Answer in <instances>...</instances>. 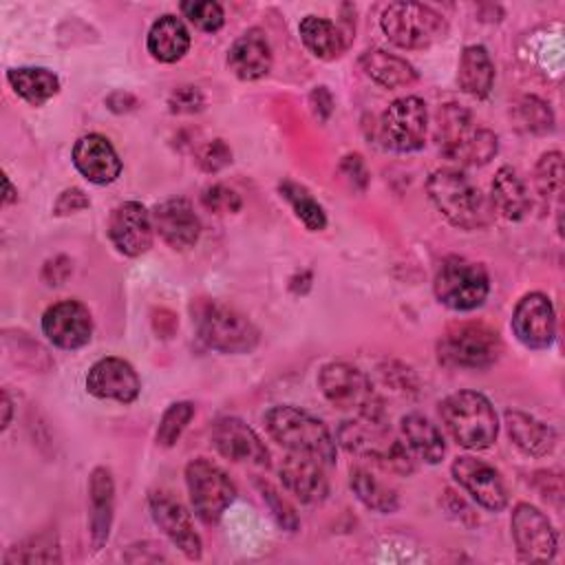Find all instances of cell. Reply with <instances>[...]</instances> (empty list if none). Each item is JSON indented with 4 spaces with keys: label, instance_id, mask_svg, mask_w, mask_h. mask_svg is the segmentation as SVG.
<instances>
[{
    "label": "cell",
    "instance_id": "e0dca14e",
    "mask_svg": "<svg viewBox=\"0 0 565 565\" xmlns=\"http://www.w3.org/2000/svg\"><path fill=\"white\" fill-rule=\"evenodd\" d=\"M512 331L527 349H547L556 338V313L552 300L541 291L525 294L512 311Z\"/></svg>",
    "mask_w": 565,
    "mask_h": 565
},
{
    "label": "cell",
    "instance_id": "d590c367",
    "mask_svg": "<svg viewBox=\"0 0 565 565\" xmlns=\"http://www.w3.org/2000/svg\"><path fill=\"white\" fill-rule=\"evenodd\" d=\"M278 192L280 196L289 203V207L294 210L296 218L309 230V232H322L327 227V214H324V207L313 199V194L291 181V179H285L278 183Z\"/></svg>",
    "mask_w": 565,
    "mask_h": 565
},
{
    "label": "cell",
    "instance_id": "30bf717a",
    "mask_svg": "<svg viewBox=\"0 0 565 565\" xmlns=\"http://www.w3.org/2000/svg\"><path fill=\"white\" fill-rule=\"evenodd\" d=\"M384 35L399 49H428L439 42L448 24L441 13L422 2H391L380 18Z\"/></svg>",
    "mask_w": 565,
    "mask_h": 565
},
{
    "label": "cell",
    "instance_id": "bcb514c9",
    "mask_svg": "<svg viewBox=\"0 0 565 565\" xmlns=\"http://www.w3.org/2000/svg\"><path fill=\"white\" fill-rule=\"evenodd\" d=\"M90 205V199L86 196L84 190L79 188H66L60 192L55 205H53V214L57 216H68V214H75V212H82Z\"/></svg>",
    "mask_w": 565,
    "mask_h": 565
},
{
    "label": "cell",
    "instance_id": "d4e9b609",
    "mask_svg": "<svg viewBox=\"0 0 565 565\" xmlns=\"http://www.w3.org/2000/svg\"><path fill=\"white\" fill-rule=\"evenodd\" d=\"M353 24L351 22H331L329 18L320 15H305L298 24V33L307 51L320 60H335L340 57L351 38H353Z\"/></svg>",
    "mask_w": 565,
    "mask_h": 565
},
{
    "label": "cell",
    "instance_id": "7c38bea8",
    "mask_svg": "<svg viewBox=\"0 0 565 565\" xmlns=\"http://www.w3.org/2000/svg\"><path fill=\"white\" fill-rule=\"evenodd\" d=\"M428 130V108L417 95H406L388 104L380 117V139L395 152H415L424 146Z\"/></svg>",
    "mask_w": 565,
    "mask_h": 565
},
{
    "label": "cell",
    "instance_id": "8fae6325",
    "mask_svg": "<svg viewBox=\"0 0 565 565\" xmlns=\"http://www.w3.org/2000/svg\"><path fill=\"white\" fill-rule=\"evenodd\" d=\"M185 486L192 510L205 525L218 523L236 499V486L227 472L205 457H196L185 466Z\"/></svg>",
    "mask_w": 565,
    "mask_h": 565
},
{
    "label": "cell",
    "instance_id": "f1b7e54d",
    "mask_svg": "<svg viewBox=\"0 0 565 565\" xmlns=\"http://www.w3.org/2000/svg\"><path fill=\"white\" fill-rule=\"evenodd\" d=\"M146 46L157 62H179L190 49V31L181 18L166 13L152 22L146 38Z\"/></svg>",
    "mask_w": 565,
    "mask_h": 565
},
{
    "label": "cell",
    "instance_id": "ba28073f",
    "mask_svg": "<svg viewBox=\"0 0 565 565\" xmlns=\"http://www.w3.org/2000/svg\"><path fill=\"white\" fill-rule=\"evenodd\" d=\"M320 393L329 404L355 417L384 419V404L369 375L347 362H329L318 373Z\"/></svg>",
    "mask_w": 565,
    "mask_h": 565
},
{
    "label": "cell",
    "instance_id": "ffe728a7",
    "mask_svg": "<svg viewBox=\"0 0 565 565\" xmlns=\"http://www.w3.org/2000/svg\"><path fill=\"white\" fill-rule=\"evenodd\" d=\"M86 391L97 399L130 404L139 397L141 380L130 362L108 355L97 360L86 373Z\"/></svg>",
    "mask_w": 565,
    "mask_h": 565
},
{
    "label": "cell",
    "instance_id": "b9f144b4",
    "mask_svg": "<svg viewBox=\"0 0 565 565\" xmlns=\"http://www.w3.org/2000/svg\"><path fill=\"white\" fill-rule=\"evenodd\" d=\"M258 488H260V494H263V501L269 505L274 519L278 521V525L287 532H296L298 525H300V519L294 510V505L267 481H258Z\"/></svg>",
    "mask_w": 565,
    "mask_h": 565
},
{
    "label": "cell",
    "instance_id": "cb8c5ba5",
    "mask_svg": "<svg viewBox=\"0 0 565 565\" xmlns=\"http://www.w3.org/2000/svg\"><path fill=\"white\" fill-rule=\"evenodd\" d=\"M230 71L243 82H256L271 68V46L260 29H249L227 51Z\"/></svg>",
    "mask_w": 565,
    "mask_h": 565
},
{
    "label": "cell",
    "instance_id": "816d5d0a",
    "mask_svg": "<svg viewBox=\"0 0 565 565\" xmlns=\"http://www.w3.org/2000/svg\"><path fill=\"white\" fill-rule=\"evenodd\" d=\"M13 201H18V194H15L13 185H11V179L4 177V196H2V203L9 205V203H13Z\"/></svg>",
    "mask_w": 565,
    "mask_h": 565
},
{
    "label": "cell",
    "instance_id": "60d3db41",
    "mask_svg": "<svg viewBox=\"0 0 565 565\" xmlns=\"http://www.w3.org/2000/svg\"><path fill=\"white\" fill-rule=\"evenodd\" d=\"M201 203H203L205 210L216 212V214H234L243 207L241 194L234 188L225 185V183L205 185L201 190Z\"/></svg>",
    "mask_w": 565,
    "mask_h": 565
},
{
    "label": "cell",
    "instance_id": "83f0119b",
    "mask_svg": "<svg viewBox=\"0 0 565 565\" xmlns=\"http://www.w3.org/2000/svg\"><path fill=\"white\" fill-rule=\"evenodd\" d=\"M490 205L508 221H521L532 210V199L525 181L510 166H501L490 185Z\"/></svg>",
    "mask_w": 565,
    "mask_h": 565
},
{
    "label": "cell",
    "instance_id": "836d02e7",
    "mask_svg": "<svg viewBox=\"0 0 565 565\" xmlns=\"http://www.w3.org/2000/svg\"><path fill=\"white\" fill-rule=\"evenodd\" d=\"M349 486H351L353 494L369 510H375V512H382V514H391V512H395L399 508L397 492L393 488H388L384 481H380L377 477H373L364 468H351Z\"/></svg>",
    "mask_w": 565,
    "mask_h": 565
},
{
    "label": "cell",
    "instance_id": "2e32d148",
    "mask_svg": "<svg viewBox=\"0 0 565 565\" xmlns=\"http://www.w3.org/2000/svg\"><path fill=\"white\" fill-rule=\"evenodd\" d=\"M210 441L218 455L234 463H249L258 468L269 466V450L265 441L238 417H218L210 428Z\"/></svg>",
    "mask_w": 565,
    "mask_h": 565
},
{
    "label": "cell",
    "instance_id": "1f68e13d",
    "mask_svg": "<svg viewBox=\"0 0 565 565\" xmlns=\"http://www.w3.org/2000/svg\"><path fill=\"white\" fill-rule=\"evenodd\" d=\"M459 88L477 99H486L494 84V64L490 53L481 44H470L461 51L457 68Z\"/></svg>",
    "mask_w": 565,
    "mask_h": 565
},
{
    "label": "cell",
    "instance_id": "ac0fdd59",
    "mask_svg": "<svg viewBox=\"0 0 565 565\" xmlns=\"http://www.w3.org/2000/svg\"><path fill=\"white\" fill-rule=\"evenodd\" d=\"M152 214L139 201L119 203L108 218V238L124 256H141L152 247Z\"/></svg>",
    "mask_w": 565,
    "mask_h": 565
},
{
    "label": "cell",
    "instance_id": "d6986e66",
    "mask_svg": "<svg viewBox=\"0 0 565 565\" xmlns=\"http://www.w3.org/2000/svg\"><path fill=\"white\" fill-rule=\"evenodd\" d=\"M42 333L60 349L75 351L90 342L93 318L79 300H60L42 313Z\"/></svg>",
    "mask_w": 565,
    "mask_h": 565
},
{
    "label": "cell",
    "instance_id": "52a82bcc",
    "mask_svg": "<svg viewBox=\"0 0 565 565\" xmlns=\"http://www.w3.org/2000/svg\"><path fill=\"white\" fill-rule=\"evenodd\" d=\"M501 351L503 342L499 331L475 320L448 324L437 342L439 362L455 369H490L501 358Z\"/></svg>",
    "mask_w": 565,
    "mask_h": 565
},
{
    "label": "cell",
    "instance_id": "681fc988",
    "mask_svg": "<svg viewBox=\"0 0 565 565\" xmlns=\"http://www.w3.org/2000/svg\"><path fill=\"white\" fill-rule=\"evenodd\" d=\"M106 106H108L113 113H117V115L130 113V110L137 108V97L130 95V93H126V90H115V93H110V95L106 97Z\"/></svg>",
    "mask_w": 565,
    "mask_h": 565
},
{
    "label": "cell",
    "instance_id": "e575fe53",
    "mask_svg": "<svg viewBox=\"0 0 565 565\" xmlns=\"http://www.w3.org/2000/svg\"><path fill=\"white\" fill-rule=\"evenodd\" d=\"M510 119L519 132L547 135L554 130V113L550 104L536 95H521L510 104Z\"/></svg>",
    "mask_w": 565,
    "mask_h": 565
},
{
    "label": "cell",
    "instance_id": "44dd1931",
    "mask_svg": "<svg viewBox=\"0 0 565 565\" xmlns=\"http://www.w3.org/2000/svg\"><path fill=\"white\" fill-rule=\"evenodd\" d=\"M152 225L166 245L172 249H190L201 236V221L188 199L174 196L154 205Z\"/></svg>",
    "mask_w": 565,
    "mask_h": 565
},
{
    "label": "cell",
    "instance_id": "6da1fadb",
    "mask_svg": "<svg viewBox=\"0 0 565 565\" xmlns=\"http://www.w3.org/2000/svg\"><path fill=\"white\" fill-rule=\"evenodd\" d=\"M426 192L439 214L459 230H481L494 216L490 199L461 168L435 170L426 181Z\"/></svg>",
    "mask_w": 565,
    "mask_h": 565
},
{
    "label": "cell",
    "instance_id": "4dcf8cb0",
    "mask_svg": "<svg viewBox=\"0 0 565 565\" xmlns=\"http://www.w3.org/2000/svg\"><path fill=\"white\" fill-rule=\"evenodd\" d=\"M360 68L366 77L384 88H402L417 82V71L411 62L399 55H393L384 49H371L362 53Z\"/></svg>",
    "mask_w": 565,
    "mask_h": 565
},
{
    "label": "cell",
    "instance_id": "277c9868",
    "mask_svg": "<svg viewBox=\"0 0 565 565\" xmlns=\"http://www.w3.org/2000/svg\"><path fill=\"white\" fill-rule=\"evenodd\" d=\"M435 141L439 152L459 166H486L499 152V137L477 126L472 113L459 104H446L437 113Z\"/></svg>",
    "mask_w": 565,
    "mask_h": 565
},
{
    "label": "cell",
    "instance_id": "5bb4252c",
    "mask_svg": "<svg viewBox=\"0 0 565 565\" xmlns=\"http://www.w3.org/2000/svg\"><path fill=\"white\" fill-rule=\"evenodd\" d=\"M452 479L463 488L470 499L490 512H501L508 505V488L501 472L470 455H461L450 466Z\"/></svg>",
    "mask_w": 565,
    "mask_h": 565
},
{
    "label": "cell",
    "instance_id": "7402d4cb",
    "mask_svg": "<svg viewBox=\"0 0 565 565\" xmlns=\"http://www.w3.org/2000/svg\"><path fill=\"white\" fill-rule=\"evenodd\" d=\"M75 170L95 185H108L121 174V159L115 146L97 132L84 135L75 141L71 152Z\"/></svg>",
    "mask_w": 565,
    "mask_h": 565
},
{
    "label": "cell",
    "instance_id": "f546056e",
    "mask_svg": "<svg viewBox=\"0 0 565 565\" xmlns=\"http://www.w3.org/2000/svg\"><path fill=\"white\" fill-rule=\"evenodd\" d=\"M402 439L411 455L426 463H439L446 455V441L441 437V430L424 415L408 413L399 422Z\"/></svg>",
    "mask_w": 565,
    "mask_h": 565
},
{
    "label": "cell",
    "instance_id": "9a60e30c",
    "mask_svg": "<svg viewBox=\"0 0 565 565\" xmlns=\"http://www.w3.org/2000/svg\"><path fill=\"white\" fill-rule=\"evenodd\" d=\"M148 508H150L152 521L170 539V543L179 552H183L185 558L199 561L203 552L201 536L196 534L192 516L183 508V503L166 490H152L148 497Z\"/></svg>",
    "mask_w": 565,
    "mask_h": 565
},
{
    "label": "cell",
    "instance_id": "ee69618b",
    "mask_svg": "<svg viewBox=\"0 0 565 565\" xmlns=\"http://www.w3.org/2000/svg\"><path fill=\"white\" fill-rule=\"evenodd\" d=\"M196 161L203 172H218L232 163V150L223 139H212L205 146H201Z\"/></svg>",
    "mask_w": 565,
    "mask_h": 565
},
{
    "label": "cell",
    "instance_id": "9c48e42d",
    "mask_svg": "<svg viewBox=\"0 0 565 565\" xmlns=\"http://www.w3.org/2000/svg\"><path fill=\"white\" fill-rule=\"evenodd\" d=\"M433 289L444 307L452 311H472L486 302L490 278L481 263L452 254L439 263Z\"/></svg>",
    "mask_w": 565,
    "mask_h": 565
},
{
    "label": "cell",
    "instance_id": "ab89813d",
    "mask_svg": "<svg viewBox=\"0 0 565 565\" xmlns=\"http://www.w3.org/2000/svg\"><path fill=\"white\" fill-rule=\"evenodd\" d=\"M179 9L190 24H194L199 31H205V33H214L225 24V13L218 2L190 0V2H181Z\"/></svg>",
    "mask_w": 565,
    "mask_h": 565
},
{
    "label": "cell",
    "instance_id": "d6a6232c",
    "mask_svg": "<svg viewBox=\"0 0 565 565\" xmlns=\"http://www.w3.org/2000/svg\"><path fill=\"white\" fill-rule=\"evenodd\" d=\"M7 79L18 97H22L29 106H42L51 97L60 93V79L53 71L42 66H20L9 68Z\"/></svg>",
    "mask_w": 565,
    "mask_h": 565
},
{
    "label": "cell",
    "instance_id": "8d00e7d4",
    "mask_svg": "<svg viewBox=\"0 0 565 565\" xmlns=\"http://www.w3.org/2000/svg\"><path fill=\"white\" fill-rule=\"evenodd\" d=\"M60 547L55 541V534H35L26 541H22L20 545H13L7 554H4V563L13 565V563H60Z\"/></svg>",
    "mask_w": 565,
    "mask_h": 565
},
{
    "label": "cell",
    "instance_id": "c3c4849f",
    "mask_svg": "<svg viewBox=\"0 0 565 565\" xmlns=\"http://www.w3.org/2000/svg\"><path fill=\"white\" fill-rule=\"evenodd\" d=\"M309 104H311V110L313 115L320 119V121H327L333 113V97L329 93L327 86H316L309 95Z\"/></svg>",
    "mask_w": 565,
    "mask_h": 565
},
{
    "label": "cell",
    "instance_id": "603a6c76",
    "mask_svg": "<svg viewBox=\"0 0 565 565\" xmlns=\"http://www.w3.org/2000/svg\"><path fill=\"white\" fill-rule=\"evenodd\" d=\"M324 468L327 466L318 459L289 452L278 468V475L282 488L300 503H320L329 494V479Z\"/></svg>",
    "mask_w": 565,
    "mask_h": 565
},
{
    "label": "cell",
    "instance_id": "7bdbcfd3",
    "mask_svg": "<svg viewBox=\"0 0 565 565\" xmlns=\"http://www.w3.org/2000/svg\"><path fill=\"white\" fill-rule=\"evenodd\" d=\"M168 108L174 115H194L205 108V95L199 86H179L168 97Z\"/></svg>",
    "mask_w": 565,
    "mask_h": 565
},
{
    "label": "cell",
    "instance_id": "5b68a950",
    "mask_svg": "<svg viewBox=\"0 0 565 565\" xmlns=\"http://www.w3.org/2000/svg\"><path fill=\"white\" fill-rule=\"evenodd\" d=\"M190 316L199 340L212 351L241 355L254 351L260 340L252 320L221 300L196 298L190 305Z\"/></svg>",
    "mask_w": 565,
    "mask_h": 565
},
{
    "label": "cell",
    "instance_id": "f907efd6",
    "mask_svg": "<svg viewBox=\"0 0 565 565\" xmlns=\"http://www.w3.org/2000/svg\"><path fill=\"white\" fill-rule=\"evenodd\" d=\"M11 422V399H9V393L2 391V430L9 426Z\"/></svg>",
    "mask_w": 565,
    "mask_h": 565
},
{
    "label": "cell",
    "instance_id": "4316f807",
    "mask_svg": "<svg viewBox=\"0 0 565 565\" xmlns=\"http://www.w3.org/2000/svg\"><path fill=\"white\" fill-rule=\"evenodd\" d=\"M503 419L508 437L527 457H547L554 450L556 433L545 422L516 408H508L503 413Z\"/></svg>",
    "mask_w": 565,
    "mask_h": 565
},
{
    "label": "cell",
    "instance_id": "3957f363",
    "mask_svg": "<svg viewBox=\"0 0 565 565\" xmlns=\"http://www.w3.org/2000/svg\"><path fill=\"white\" fill-rule=\"evenodd\" d=\"M338 444L353 457L371 461L386 472L408 477L415 470V459L406 444L399 441L384 419L353 417L338 426Z\"/></svg>",
    "mask_w": 565,
    "mask_h": 565
},
{
    "label": "cell",
    "instance_id": "f6af8a7d",
    "mask_svg": "<svg viewBox=\"0 0 565 565\" xmlns=\"http://www.w3.org/2000/svg\"><path fill=\"white\" fill-rule=\"evenodd\" d=\"M340 172L342 177L349 181V185L358 192H364L366 185H369V170H366V163L360 154H347L342 157L340 161Z\"/></svg>",
    "mask_w": 565,
    "mask_h": 565
},
{
    "label": "cell",
    "instance_id": "484cf974",
    "mask_svg": "<svg viewBox=\"0 0 565 565\" xmlns=\"http://www.w3.org/2000/svg\"><path fill=\"white\" fill-rule=\"evenodd\" d=\"M115 512V481L108 468L97 466L88 479V525L95 550H102L108 541Z\"/></svg>",
    "mask_w": 565,
    "mask_h": 565
},
{
    "label": "cell",
    "instance_id": "7dc6e473",
    "mask_svg": "<svg viewBox=\"0 0 565 565\" xmlns=\"http://www.w3.org/2000/svg\"><path fill=\"white\" fill-rule=\"evenodd\" d=\"M73 271V265H71V260L66 258V256H55V258H51V260H46L44 263V267H42V280L46 282V285H62L66 278H68V274Z\"/></svg>",
    "mask_w": 565,
    "mask_h": 565
},
{
    "label": "cell",
    "instance_id": "4fadbf2b",
    "mask_svg": "<svg viewBox=\"0 0 565 565\" xmlns=\"http://www.w3.org/2000/svg\"><path fill=\"white\" fill-rule=\"evenodd\" d=\"M510 530L521 561L545 563L556 556V530L539 508L530 503H516L510 516Z\"/></svg>",
    "mask_w": 565,
    "mask_h": 565
},
{
    "label": "cell",
    "instance_id": "f35d334b",
    "mask_svg": "<svg viewBox=\"0 0 565 565\" xmlns=\"http://www.w3.org/2000/svg\"><path fill=\"white\" fill-rule=\"evenodd\" d=\"M192 417H194V404L192 402L170 404L161 415V422H159V428H157V435H154L157 444L163 446V448L174 446Z\"/></svg>",
    "mask_w": 565,
    "mask_h": 565
},
{
    "label": "cell",
    "instance_id": "8992f818",
    "mask_svg": "<svg viewBox=\"0 0 565 565\" xmlns=\"http://www.w3.org/2000/svg\"><path fill=\"white\" fill-rule=\"evenodd\" d=\"M439 417L448 435L468 450H486L497 441L499 417L483 393L457 391L439 404Z\"/></svg>",
    "mask_w": 565,
    "mask_h": 565
},
{
    "label": "cell",
    "instance_id": "74e56055",
    "mask_svg": "<svg viewBox=\"0 0 565 565\" xmlns=\"http://www.w3.org/2000/svg\"><path fill=\"white\" fill-rule=\"evenodd\" d=\"M534 185L543 199H558L563 190V154L558 150L543 152L534 168Z\"/></svg>",
    "mask_w": 565,
    "mask_h": 565
},
{
    "label": "cell",
    "instance_id": "7a4b0ae2",
    "mask_svg": "<svg viewBox=\"0 0 565 565\" xmlns=\"http://www.w3.org/2000/svg\"><path fill=\"white\" fill-rule=\"evenodd\" d=\"M265 428L269 437L287 452L318 459L327 468L335 466L338 441L333 439L327 424L311 413L280 404L265 413Z\"/></svg>",
    "mask_w": 565,
    "mask_h": 565
}]
</instances>
